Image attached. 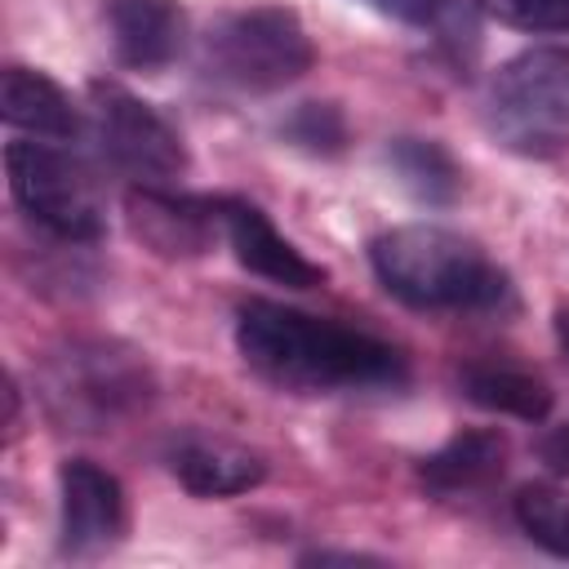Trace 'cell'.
<instances>
[{
  "label": "cell",
  "instance_id": "obj_1",
  "mask_svg": "<svg viewBox=\"0 0 569 569\" xmlns=\"http://www.w3.org/2000/svg\"><path fill=\"white\" fill-rule=\"evenodd\" d=\"M236 347L258 378L293 396H365L409 382V365L387 338L267 298L240 302Z\"/></svg>",
  "mask_w": 569,
  "mask_h": 569
},
{
  "label": "cell",
  "instance_id": "obj_2",
  "mask_svg": "<svg viewBox=\"0 0 569 569\" xmlns=\"http://www.w3.org/2000/svg\"><path fill=\"white\" fill-rule=\"evenodd\" d=\"M369 267L391 298L413 311H493L507 302V271L467 236L405 222L369 244Z\"/></svg>",
  "mask_w": 569,
  "mask_h": 569
},
{
  "label": "cell",
  "instance_id": "obj_3",
  "mask_svg": "<svg viewBox=\"0 0 569 569\" xmlns=\"http://www.w3.org/2000/svg\"><path fill=\"white\" fill-rule=\"evenodd\" d=\"M44 413L62 431L98 436L138 418L156 400V373L142 351L116 338H71L36 373Z\"/></svg>",
  "mask_w": 569,
  "mask_h": 569
},
{
  "label": "cell",
  "instance_id": "obj_4",
  "mask_svg": "<svg viewBox=\"0 0 569 569\" xmlns=\"http://www.w3.org/2000/svg\"><path fill=\"white\" fill-rule=\"evenodd\" d=\"M489 138L520 160H551L569 147V49L533 44L507 58L485 98Z\"/></svg>",
  "mask_w": 569,
  "mask_h": 569
},
{
  "label": "cell",
  "instance_id": "obj_5",
  "mask_svg": "<svg viewBox=\"0 0 569 569\" xmlns=\"http://www.w3.org/2000/svg\"><path fill=\"white\" fill-rule=\"evenodd\" d=\"M311 62L316 44L302 18L284 4L236 9L204 31V71L240 93H276L302 80Z\"/></svg>",
  "mask_w": 569,
  "mask_h": 569
},
{
  "label": "cell",
  "instance_id": "obj_6",
  "mask_svg": "<svg viewBox=\"0 0 569 569\" xmlns=\"http://www.w3.org/2000/svg\"><path fill=\"white\" fill-rule=\"evenodd\" d=\"M4 169H9V191L18 209L36 227L71 244H93L102 236L107 218H102L98 187L67 151L49 142H9Z\"/></svg>",
  "mask_w": 569,
  "mask_h": 569
},
{
  "label": "cell",
  "instance_id": "obj_7",
  "mask_svg": "<svg viewBox=\"0 0 569 569\" xmlns=\"http://www.w3.org/2000/svg\"><path fill=\"white\" fill-rule=\"evenodd\" d=\"M89 107H93V124H98V142L102 151L133 178L160 187L173 182L178 173H187V147L182 133L138 93H129L116 80H93L89 84Z\"/></svg>",
  "mask_w": 569,
  "mask_h": 569
},
{
  "label": "cell",
  "instance_id": "obj_8",
  "mask_svg": "<svg viewBox=\"0 0 569 569\" xmlns=\"http://www.w3.org/2000/svg\"><path fill=\"white\" fill-rule=\"evenodd\" d=\"M124 218L133 240H142V249H151L156 258H200L222 231V200L178 196L142 182L124 196Z\"/></svg>",
  "mask_w": 569,
  "mask_h": 569
},
{
  "label": "cell",
  "instance_id": "obj_9",
  "mask_svg": "<svg viewBox=\"0 0 569 569\" xmlns=\"http://www.w3.org/2000/svg\"><path fill=\"white\" fill-rule=\"evenodd\" d=\"M58 493H62V551L67 556H102L120 542L124 533V489L120 480L89 462V458H67L58 471Z\"/></svg>",
  "mask_w": 569,
  "mask_h": 569
},
{
  "label": "cell",
  "instance_id": "obj_10",
  "mask_svg": "<svg viewBox=\"0 0 569 569\" xmlns=\"http://www.w3.org/2000/svg\"><path fill=\"white\" fill-rule=\"evenodd\" d=\"M222 236H227L236 262L244 271L271 280V284H284V289H316V284H325V271L302 249H293L276 231V222L258 204H249V200H222Z\"/></svg>",
  "mask_w": 569,
  "mask_h": 569
},
{
  "label": "cell",
  "instance_id": "obj_11",
  "mask_svg": "<svg viewBox=\"0 0 569 569\" xmlns=\"http://www.w3.org/2000/svg\"><path fill=\"white\" fill-rule=\"evenodd\" d=\"M169 471L196 498H236L267 480V458L222 436H182L169 445Z\"/></svg>",
  "mask_w": 569,
  "mask_h": 569
},
{
  "label": "cell",
  "instance_id": "obj_12",
  "mask_svg": "<svg viewBox=\"0 0 569 569\" xmlns=\"http://www.w3.org/2000/svg\"><path fill=\"white\" fill-rule=\"evenodd\" d=\"M111 49L133 71L169 67L187 44V13L178 0H107Z\"/></svg>",
  "mask_w": 569,
  "mask_h": 569
},
{
  "label": "cell",
  "instance_id": "obj_13",
  "mask_svg": "<svg viewBox=\"0 0 569 569\" xmlns=\"http://www.w3.org/2000/svg\"><path fill=\"white\" fill-rule=\"evenodd\" d=\"M507 471V436L493 427H471L449 436L436 453L418 462V480L436 498H458V493H480Z\"/></svg>",
  "mask_w": 569,
  "mask_h": 569
},
{
  "label": "cell",
  "instance_id": "obj_14",
  "mask_svg": "<svg viewBox=\"0 0 569 569\" xmlns=\"http://www.w3.org/2000/svg\"><path fill=\"white\" fill-rule=\"evenodd\" d=\"M0 116L13 129H22L31 138H49V142H67L80 133V111L71 107L67 89L31 67H4Z\"/></svg>",
  "mask_w": 569,
  "mask_h": 569
},
{
  "label": "cell",
  "instance_id": "obj_15",
  "mask_svg": "<svg viewBox=\"0 0 569 569\" xmlns=\"http://www.w3.org/2000/svg\"><path fill=\"white\" fill-rule=\"evenodd\" d=\"M458 387L471 405L489 409V413H507V418H520V422H542L556 405V391L520 369V365H502V360H471L458 369Z\"/></svg>",
  "mask_w": 569,
  "mask_h": 569
},
{
  "label": "cell",
  "instance_id": "obj_16",
  "mask_svg": "<svg viewBox=\"0 0 569 569\" xmlns=\"http://www.w3.org/2000/svg\"><path fill=\"white\" fill-rule=\"evenodd\" d=\"M387 164L400 178V187L422 204H453L462 191L458 160L431 138H396L387 147Z\"/></svg>",
  "mask_w": 569,
  "mask_h": 569
},
{
  "label": "cell",
  "instance_id": "obj_17",
  "mask_svg": "<svg viewBox=\"0 0 569 569\" xmlns=\"http://www.w3.org/2000/svg\"><path fill=\"white\" fill-rule=\"evenodd\" d=\"M511 511H516V525L551 556L569 560V493L556 489V485H520L516 498H511Z\"/></svg>",
  "mask_w": 569,
  "mask_h": 569
},
{
  "label": "cell",
  "instance_id": "obj_18",
  "mask_svg": "<svg viewBox=\"0 0 569 569\" xmlns=\"http://www.w3.org/2000/svg\"><path fill=\"white\" fill-rule=\"evenodd\" d=\"M284 138L311 156H338L347 147V116L333 102H302L284 120Z\"/></svg>",
  "mask_w": 569,
  "mask_h": 569
},
{
  "label": "cell",
  "instance_id": "obj_19",
  "mask_svg": "<svg viewBox=\"0 0 569 569\" xmlns=\"http://www.w3.org/2000/svg\"><path fill=\"white\" fill-rule=\"evenodd\" d=\"M493 22L516 31H569V0H476Z\"/></svg>",
  "mask_w": 569,
  "mask_h": 569
},
{
  "label": "cell",
  "instance_id": "obj_20",
  "mask_svg": "<svg viewBox=\"0 0 569 569\" xmlns=\"http://www.w3.org/2000/svg\"><path fill=\"white\" fill-rule=\"evenodd\" d=\"M538 458L556 471H569V422L565 427H551L542 440H538Z\"/></svg>",
  "mask_w": 569,
  "mask_h": 569
},
{
  "label": "cell",
  "instance_id": "obj_21",
  "mask_svg": "<svg viewBox=\"0 0 569 569\" xmlns=\"http://www.w3.org/2000/svg\"><path fill=\"white\" fill-rule=\"evenodd\" d=\"M556 329H560V342H565V351H569V316H560V325H556Z\"/></svg>",
  "mask_w": 569,
  "mask_h": 569
}]
</instances>
